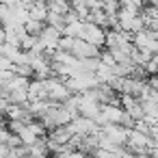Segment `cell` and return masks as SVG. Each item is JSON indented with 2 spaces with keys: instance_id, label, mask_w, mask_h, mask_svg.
I'll return each instance as SVG.
<instances>
[{
  "instance_id": "cell-2",
  "label": "cell",
  "mask_w": 158,
  "mask_h": 158,
  "mask_svg": "<svg viewBox=\"0 0 158 158\" xmlns=\"http://www.w3.org/2000/svg\"><path fill=\"white\" fill-rule=\"evenodd\" d=\"M80 39L91 41V44H95V46H106V31H104V26H98V24L87 22Z\"/></svg>"
},
{
  "instance_id": "cell-1",
  "label": "cell",
  "mask_w": 158,
  "mask_h": 158,
  "mask_svg": "<svg viewBox=\"0 0 158 158\" xmlns=\"http://www.w3.org/2000/svg\"><path fill=\"white\" fill-rule=\"evenodd\" d=\"M72 54L76 56V59H95V56H100L102 52H100V46H95V44H91V41H85V39H76V44H74V48H72Z\"/></svg>"
}]
</instances>
